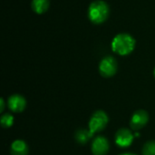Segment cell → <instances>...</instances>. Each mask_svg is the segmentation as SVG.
Masks as SVG:
<instances>
[{
	"mask_svg": "<svg viewBox=\"0 0 155 155\" xmlns=\"http://www.w3.org/2000/svg\"><path fill=\"white\" fill-rule=\"evenodd\" d=\"M14 124V117L10 114H5L1 117V124L4 128L11 127Z\"/></svg>",
	"mask_w": 155,
	"mask_h": 155,
	"instance_id": "obj_13",
	"label": "cell"
},
{
	"mask_svg": "<svg viewBox=\"0 0 155 155\" xmlns=\"http://www.w3.org/2000/svg\"><path fill=\"white\" fill-rule=\"evenodd\" d=\"M121 155H135V154H134V153H124V154H121Z\"/></svg>",
	"mask_w": 155,
	"mask_h": 155,
	"instance_id": "obj_15",
	"label": "cell"
},
{
	"mask_svg": "<svg viewBox=\"0 0 155 155\" xmlns=\"http://www.w3.org/2000/svg\"><path fill=\"white\" fill-rule=\"evenodd\" d=\"M49 6L48 0H33L32 1V8L37 14L45 13Z\"/></svg>",
	"mask_w": 155,
	"mask_h": 155,
	"instance_id": "obj_10",
	"label": "cell"
},
{
	"mask_svg": "<svg viewBox=\"0 0 155 155\" xmlns=\"http://www.w3.org/2000/svg\"><path fill=\"white\" fill-rule=\"evenodd\" d=\"M108 116L104 111H96L91 117L89 121V129L90 133L94 134V133H98L103 131L107 123H108Z\"/></svg>",
	"mask_w": 155,
	"mask_h": 155,
	"instance_id": "obj_3",
	"label": "cell"
},
{
	"mask_svg": "<svg viewBox=\"0 0 155 155\" xmlns=\"http://www.w3.org/2000/svg\"><path fill=\"white\" fill-rule=\"evenodd\" d=\"M8 107L12 112L15 113H21L25 110L26 102L25 99L19 94H14L9 97L8 102H7Z\"/></svg>",
	"mask_w": 155,
	"mask_h": 155,
	"instance_id": "obj_8",
	"label": "cell"
},
{
	"mask_svg": "<svg viewBox=\"0 0 155 155\" xmlns=\"http://www.w3.org/2000/svg\"><path fill=\"white\" fill-rule=\"evenodd\" d=\"M143 155H155V141H150L144 144Z\"/></svg>",
	"mask_w": 155,
	"mask_h": 155,
	"instance_id": "obj_12",
	"label": "cell"
},
{
	"mask_svg": "<svg viewBox=\"0 0 155 155\" xmlns=\"http://www.w3.org/2000/svg\"><path fill=\"white\" fill-rule=\"evenodd\" d=\"M134 141V135L130 130L123 128L120 129L115 135V143L121 148L129 147Z\"/></svg>",
	"mask_w": 155,
	"mask_h": 155,
	"instance_id": "obj_6",
	"label": "cell"
},
{
	"mask_svg": "<svg viewBox=\"0 0 155 155\" xmlns=\"http://www.w3.org/2000/svg\"><path fill=\"white\" fill-rule=\"evenodd\" d=\"M134 46L135 40L131 35L128 34H119L112 42V48L114 52L120 55H127L131 54L134 51Z\"/></svg>",
	"mask_w": 155,
	"mask_h": 155,
	"instance_id": "obj_1",
	"label": "cell"
},
{
	"mask_svg": "<svg viewBox=\"0 0 155 155\" xmlns=\"http://www.w3.org/2000/svg\"><path fill=\"white\" fill-rule=\"evenodd\" d=\"M153 74H154V77H155V69H154V71H153Z\"/></svg>",
	"mask_w": 155,
	"mask_h": 155,
	"instance_id": "obj_16",
	"label": "cell"
},
{
	"mask_svg": "<svg viewBox=\"0 0 155 155\" xmlns=\"http://www.w3.org/2000/svg\"><path fill=\"white\" fill-rule=\"evenodd\" d=\"M93 134L90 133V131L84 130V129H81L78 130L75 133V140L78 143L80 144H84L86 143L90 138H92Z\"/></svg>",
	"mask_w": 155,
	"mask_h": 155,
	"instance_id": "obj_11",
	"label": "cell"
},
{
	"mask_svg": "<svg viewBox=\"0 0 155 155\" xmlns=\"http://www.w3.org/2000/svg\"><path fill=\"white\" fill-rule=\"evenodd\" d=\"M109 151V143L104 136H97L92 143V153L94 155H106Z\"/></svg>",
	"mask_w": 155,
	"mask_h": 155,
	"instance_id": "obj_7",
	"label": "cell"
},
{
	"mask_svg": "<svg viewBox=\"0 0 155 155\" xmlns=\"http://www.w3.org/2000/svg\"><path fill=\"white\" fill-rule=\"evenodd\" d=\"M109 15V7L102 0L93 2L88 8V17L94 24L104 23Z\"/></svg>",
	"mask_w": 155,
	"mask_h": 155,
	"instance_id": "obj_2",
	"label": "cell"
},
{
	"mask_svg": "<svg viewBox=\"0 0 155 155\" xmlns=\"http://www.w3.org/2000/svg\"><path fill=\"white\" fill-rule=\"evenodd\" d=\"M0 102H1V109H0V111H1V112H3V111H4V107H5V103H4V99H3V98H1Z\"/></svg>",
	"mask_w": 155,
	"mask_h": 155,
	"instance_id": "obj_14",
	"label": "cell"
},
{
	"mask_svg": "<svg viewBox=\"0 0 155 155\" xmlns=\"http://www.w3.org/2000/svg\"><path fill=\"white\" fill-rule=\"evenodd\" d=\"M148 120H149V115H148L147 112H145L143 110H138L134 113V114L131 118L130 125L133 130L137 131V130H140L143 127H144L146 125V124L148 123Z\"/></svg>",
	"mask_w": 155,
	"mask_h": 155,
	"instance_id": "obj_5",
	"label": "cell"
},
{
	"mask_svg": "<svg viewBox=\"0 0 155 155\" xmlns=\"http://www.w3.org/2000/svg\"><path fill=\"white\" fill-rule=\"evenodd\" d=\"M11 154L12 155H27L28 146L23 140H15L11 144Z\"/></svg>",
	"mask_w": 155,
	"mask_h": 155,
	"instance_id": "obj_9",
	"label": "cell"
},
{
	"mask_svg": "<svg viewBox=\"0 0 155 155\" xmlns=\"http://www.w3.org/2000/svg\"><path fill=\"white\" fill-rule=\"evenodd\" d=\"M117 71V62L113 56L104 57L99 64V72L104 77H112Z\"/></svg>",
	"mask_w": 155,
	"mask_h": 155,
	"instance_id": "obj_4",
	"label": "cell"
}]
</instances>
